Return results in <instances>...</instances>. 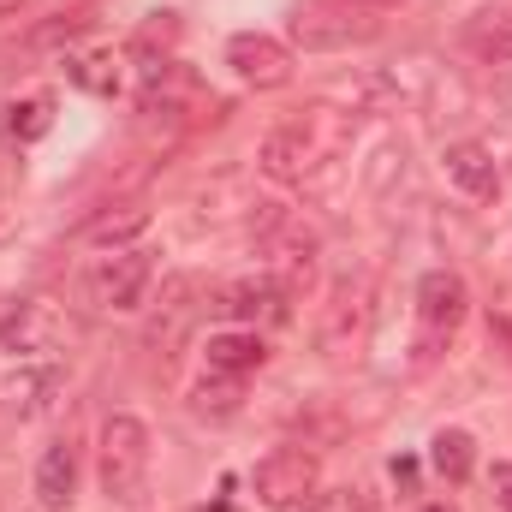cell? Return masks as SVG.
I'll return each instance as SVG.
<instances>
[{
  "label": "cell",
  "instance_id": "cell-1",
  "mask_svg": "<svg viewBox=\"0 0 512 512\" xmlns=\"http://www.w3.org/2000/svg\"><path fill=\"white\" fill-rule=\"evenodd\" d=\"M346 137H352V126H346L334 108H310L304 120L280 126L268 143H262V173H268L274 185H304Z\"/></svg>",
  "mask_w": 512,
  "mask_h": 512
},
{
  "label": "cell",
  "instance_id": "cell-2",
  "mask_svg": "<svg viewBox=\"0 0 512 512\" xmlns=\"http://www.w3.org/2000/svg\"><path fill=\"white\" fill-rule=\"evenodd\" d=\"M286 30H292V42L304 54H340V48L376 42L382 36V12L364 6V0H298Z\"/></svg>",
  "mask_w": 512,
  "mask_h": 512
},
{
  "label": "cell",
  "instance_id": "cell-3",
  "mask_svg": "<svg viewBox=\"0 0 512 512\" xmlns=\"http://www.w3.org/2000/svg\"><path fill=\"white\" fill-rule=\"evenodd\" d=\"M96 477H102V495H108V501H137V495H143V477H149V429H143V417L114 411V417L102 423Z\"/></svg>",
  "mask_w": 512,
  "mask_h": 512
},
{
  "label": "cell",
  "instance_id": "cell-4",
  "mask_svg": "<svg viewBox=\"0 0 512 512\" xmlns=\"http://www.w3.org/2000/svg\"><path fill=\"white\" fill-rule=\"evenodd\" d=\"M316 483H322V465L304 447H274L268 459H256V471H251V489L268 512H292L298 501L316 495Z\"/></svg>",
  "mask_w": 512,
  "mask_h": 512
},
{
  "label": "cell",
  "instance_id": "cell-5",
  "mask_svg": "<svg viewBox=\"0 0 512 512\" xmlns=\"http://www.w3.org/2000/svg\"><path fill=\"white\" fill-rule=\"evenodd\" d=\"M227 66H233L239 84H251V90H280V84H292V48H286L280 36H268V30H239V36L227 42Z\"/></svg>",
  "mask_w": 512,
  "mask_h": 512
},
{
  "label": "cell",
  "instance_id": "cell-6",
  "mask_svg": "<svg viewBox=\"0 0 512 512\" xmlns=\"http://www.w3.org/2000/svg\"><path fill=\"white\" fill-rule=\"evenodd\" d=\"M149 256L143 251H114L102 256L96 268H90V304H102V310H137L143 304V292H149Z\"/></svg>",
  "mask_w": 512,
  "mask_h": 512
},
{
  "label": "cell",
  "instance_id": "cell-7",
  "mask_svg": "<svg viewBox=\"0 0 512 512\" xmlns=\"http://www.w3.org/2000/svg\"><path fill=\"white\" fill-rule=\"evenodd\" d=\"M465 310H471V292H465V280H459L453 268H429V274L417 280V316H423V328H429L435 340H447V334L465 322Z\"/></svg>",
  "mask_w": 512,
  "mask_h": 512
},
{
  "label": "cell",
  "instance_id": "cell-8",
  "mask_svg": "<svg viewBox=\"0 0 512 512\" xmlns=\"http://www.w3.org/2000/svg\"><path fill=\"white\" fill-rule=\"evenodd\" d=\"M364 316H370V286L358 280H340V292H334V304H328V322H322V352L328 358H340L358 334H364Z\"/></svg>",
  "mask_w": 512,
  "mask_h": 512
},
{
  "label": "cell",
  "instance_id": "cell-9",
  "mask_svg": "<svg viewBox=\"0 0 512 512\" xmlns=\"http://www.w3.org/2000/svg\"><path fill=\"white\" fill-rule=\"evenodd\" d=\"M72 495H78V447L72 441H54L42 453V465H36V501L48 512H66Z\"/></svg>",
  "mask_w": 512,
  "mask_h": 512
},
{
  "label": "cell",
  "instance_id": "cell-10",
  "mask_svg": "<svg viewBox=\"0 0 512 512\" xmlns=\"http://www.w3.org/2000/svg\"><path fill=\"white\" fill-rule=\"evenodd\" d=\"M447 179L465 191V197H495L501 191V173H495V155L483 143H447Z\"/></svg>",
  "mask_w": 512,
  "mask_h": 512
},
{
  "label": "cell",
  "instance_id": "cell-11",
  "mask_svg": "<svg viewBox=\"0 0 512 512\" xmlns=\"http://www.w3.org/2000/svg\"><path fill=\"white\" fill-rule=\"evenodd\" d=\"M280 298H286L280 280H239V286L221 292L215 310H227L233 322H256V316H280Z\"/></svg>",
  "mask_w": 512,
  "mask_h": 512
},
{
  "label": "cell",
  "instance_id": "cell-12",
  "mask_svg": "<svg viewBox=\"0 0 512 512\" xmlns=\"http://www.w3.org/2000/svg\"><path fill=\"white\" fill-rule=\"evenodd\" d=\"M203 358H209V370H221V376H239V382H245L251 370H262L268 346H262L256 334H215Z\"/></svg>",
  "mask_w": 512,
  "mask_h": 512
},
{
  "label": "cell",
  "instance_id": "cell-13",
  "mask_svg": "<svg viewBox=\"0 0 512 512\" xmlns=\"http://www.w3.org/2000/svg\"><path fill=\"white\" fill-rule=\"evenodd\" d=\"M191 280H173L167 286V316H155V328H149V346H155V358H173L179 352V340H185V328H191Z\"/></svg>",
  "mask_w": 512,
  "mask_h": 512
},
{
  "label": "cell",
  "instance_id": "cell-14",
  "mask_svg": "<svg viewBox=\"0 0 512 512\" xmlns=\"http://www.w3.org/2000/svg\"><path fill=\"white\" fill-rule=\"evenodd\" d=\"M429 465H435L447 483H465L471 465H477V441H471L465 429H441V435L429 441Z\"/></svg>",
  "mask_w": 512,
  "mask_h": 512
},
{
  "label": "cell",
  "instance_id": "cell-15",
  "mask_svg": "<svg viewBox=\"0 0 512 512\" xmlns=\"http://www.w3.org/2000/svg\"><path fill=\"white\" fill-rule=\"evenodd\" d=\"M143 227H149V209H143V203H120V209L96 215V221L84 227V239H90V245H114V251H120V245H131Z\"/></svg>",
  "mask_w": 512,
  "mask_h": 512
},
{
  "label": "cell",
  "instance_id": "cell-16",
  "mask_svg": "<svg viewBox=\"0 0 512 512\" xmlns=\"http://www.w3.org/2000/svg\"><path fill=\"white\" fill-rule=\"evenodd\" d=\"M6 131H12L18 143H36V137H48V131H54V96L12 102V108H6Z\"/></svg>",
  "mask_w": 512,
  "mask_h": 512
},
{
  "label": "cell",
  "instance_id": "cell-17",
  "mask_svg": "<svg viewBox=\"0 0 512 512\" xmlns=\"http://www.w3.org/2000/svg\"><path fill=\"white\" fill-rule=\"evenodd\" d=\"M310 262H316V233L292 227V233H286V245L274 251V268H280V286H298V280L310 274Z\"/></svg>",
  "mask_w": 512,
  "mask_h": 512
},
{
  "label": "cell",
  "instance_id": "cell-18",
  "mask_svg": "<svg viewBox=\"0 0 512 512\" xmlns=\"http://www.w3.org/2000/svg\"><path fill=\"white\" fill-rule=\"evenodd\" d=\"M66 72H72V84H84L90 96H114V54H72L66 60Z\"/></svg>",
  "mask_w": 512,
  "mask_h": 512
},
{
  "label": "cell",
  "instance_id": "cell-19",
  "mask_svg": "<svg viewBox=\"0 0 512 512\" xmlns=\"http://www.w3.org/2000/svg\"><path fill=\"white\" fill-rule=\"evenodd\" d=\"M471 48H477L483 60L507 66V60H512V12H489V24H477V30H471Z\"/></svg>",
  "mask_w": 512,
  "mask_h": 512
},
{
  "label": "cell",
  "instance_id": "cell-20",
  "mask_svg": "<svg viewBox=\"0 0 512 512\" xmlns=\"http://www.w3.org/2000/svg\"><path fill=\"white\" fill-rule=\"evenodd\" d=\"M197 411H233V399H239V376H221V370H209L203 382H197Z\"/></svg>",
  "mask_w": 512,
  "mask_h": 512
},
{
  "label": "cell",
  "instance_id": "cell-21",
  "mask_svg": "<svg viewBox=\"0 0 512 512\" xmlns=\"http://www.w3.org/2000/svg\"><path fill=\"white\" fill-rule=\"evenodd\" d=\"M292 512H358V501H352V489H316L310 501H298Z\"/></svg>",
  "mask_w": 512,
  "mask_h": 512
},
{
  "label": "cell",
  "instance_id": "cell-22",
  "mask_svg": "<svg viewBox=\"0 0 512 512\" xmlns=\"http://www.w3.org/2000/svg\"><path fill=\"white\" fill-rule=\"evenodd\" d=\"M30 322V304L24 298H0V346H12V334H24Z\"/></svg>",
  "mask_w": 512,
  "mask_h": 512
},
{
  "label": "cell",
  "instance_id": "cell-23",
  "mask_svg": "<svg viewBox=\"0 0 512 512\" xmlns=\"http://www.w3.org/2000/svg\"><path fill=\"white\" fill-rule=\"evenodd\" d=\"M495 495H501V507L512 512V465H495Z\"/></svg>",
  "mask_w": 512,
  "mask_h": 512
},
{
  "label": "cell",
  "instance_id": "cell-24",
  "mask_svg": "<svg viewBox=\"0 0 512 512\" xmlns=\"http://www.w3.org/2000/svg\"><path fill=\"white\" fill-rule=\"evenodd\" d=\"M18 6H24V0H0V18H12V12H18Z\"/></svg>",
  "mask_w": 512,
  "mask_h": 512
},
{
  "label": "cell",
  "instance_id": "cell-25",
  "mask_svg": "<svg viewBox=\"0 0 512 512\" xmlns=\"http://www.w3.org/2000/svg\"><path fill=\"white\" fill-rule=\"evenodd\" d=\"M364 6H376V12H387V6H399V0H364Z\"/></svg>",
  "mask_w": 512,
  "mask_h": 512
},
{
  "label": "cell",
  "instance_id": "cell-26",
  "mask_svg": "<svg viewBox=\"0 0 512 512\" xmlns=\"http://www.w3.org/2000/svg\"><path fill=\"white\" fill-rule=\"evenodd\" d=\"M423 512H453V507H447V501H435V507H423Z\"/></svg>",
  "mask_w": 512,
  "mask_h": 512
}]
</instances>
